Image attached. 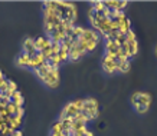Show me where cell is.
<instances>
[{"mask_svg":"<svg viewBox=\"0 0 157 136\" xmlns=\"http://www.w3.org/2000/svg\"><path fill=\"white\" fill-rule=\"evenodd\" d=\"M3 100V93H0V102Z\"/></svg>","mask_w":157,"mask_h":136,"instance_id":"obj_22","label":"cell"},{"mask_svg":"<svg viewBox=\"0 0 157 136\" xmlns=\"http://www.w3.org/2000/svg\"><path fill=\"white\" fill-rule=\"evenodd\" d=\"M120 62H123V60H117L114 57L104 55V56H102V60H101V67H102V70H104L107 75H114V73L118 72Z\"/></svg>","mask_w":157,"mask_h":136,"instance_id":"obj_7","label":"cell"},{"mask_svg":"<svg viewBox=\"0 0 157 136\" xmlns=\"http://www.w3.org/2000/svg\"><path fill=\"white\" fill-rule=\"evenodd\" d=\"M51 40H49L46 36H39V38H35L33 39V45H35V49H36V52L40 53L45 49L46 46H51Z\"/></svg>","mask_w":157,"mask_h":136,"instance_id":"obj_9","label":"cell"},{"mask_svg":"<svg viewBox=\"0 0 157 136\" xmlns=\"http://www.w3.org/2000/svg\"><path fill=\"white\" fill-rule=\"evenodd\" d=\"M16 65L20 66V67H28L29 69V65H30V56H28L26 53H20L17 59H16Z\"/></svg>","mask_w":157,"mask_h":136,"instance_id":"obj_12","label":"cell"},{"mask_svg":"<svg viewBox=\"0 0 157 136\" xmlns=\"http://www.w3.org/2000/svg\"><path fill=\"white\" fill-rule=\"evenodd\" d=\"M22 52L26 53V55L30 57H33L35 55H38L36 49H35V45H33V39L32 38H28L23 42V50H22Z\"/></svg>","mask_w":157,"mask_h":136,"instance_id":"obj_10","label":"cell"},{"mask_svg":"<svg viewBox=\"0 0 157 136\" xmlns=\"http://www.w3.org/2000/svg\"><path fill=\"white\" fill-rule=\"evenodd\" d=\"M121 49H123L124 55H125V57L128 60L133 59L138 53V42H137L134 30H130L128 33H125V39H124L123 45H121Z\"/></svg>","mask_w":157,"mask_h":136,"instance_id":"obj_3","label":"cell"},{"mask_svg":"<svg viewBox=\"0 0 157 136\" xmlns=\"http://www.w3.org/2000/svg\"><path fill=\"white\" fill-rule=\"evenodd\" d=\"M12 102H13L17 108H23V105H25V99L23 96H22V93H20L19 90L17 92H14L13 96H12Z\"/></svg>","mask_w":157,"mask_h":136,"instance_id":"obj_14","label":"cell"},{"mask_svg":"<svg viewBox=\"0 0 157 136\" xmlns=\"http://www.w3.org/2000/svg\"><path fill=\"white\" fill-rule=\"evenodd\" d=\"M72 136H94V133L86 127L84 131H76V132H72Z\"/></svg>","mask_w":157,"mask_h":136,"instance_id":"obj_17","label":"cell"},{"mask_svg":"<svg viewBox=\"0 0 157 136\" xmlns=\"http://www.w3.org/2000/svg\"><path fill=\"white\" fill-rule=\"evenodd\" d=\"M3 77H5V76H3V72L0 70V79H3Z\"/></svg>","mask_w":157,"mask_h":136,"instance_id":"obj_21","label":"cell"},{"mask_svg":"<svg viewBox=\"0 0 157 136\" xmlns=\"http://www.w3.org/2000/svg\"><path fill=\"white\" fill-rule=\"evenodd\" d=\"M154 53H156V56H157V45H156V49H154Z\"/></svg>","mask_w":157,"mask_h":136,"instance_id":"obj_23","label":"cell"},{"mask_svg":"<svg viewBox=\"0 0 157 136\" xmlns=\"http://www.w3.org/2000/svg\"><path fill=\"white\" fill-rule=\"evenodd\" d=\"M68 55H69V49H67L65 46H62L61 45V50H59V53H58V56H59V59H61L62 63L68 62Z\"/></svg>","mask_w":157,"mask_h":136,"instance_id":"obj_16","label":"cell"},{"mask_svg":"<svg viewBox=\"0 0 157 136\" xmlns=\"http://www.w3.org/2000/svg\"><path fill=\"white\" fill-rule=\"evenodd\" d=\"M49 136H62V133H51Z\"/></svg>","mask_w":157,"mask_h":136,"instance_id":"obj_20","label":"cell"},{"mask_svg":"<svg viewBox=\"0 0 157 136\" xmlns=\"http://www.w3.org/2000/svg\"><path fill=\"white\" fill-rule=\"evenodd\" d=\"M22 119L23 117H19V116H12L9 119V123H7V126L12 127L13 131H17L20 127V125H22Z\"/></svg>","mask_w":157,"mask_h":136,"instance_id":"obj_13","label":"cell"},{"mask_svg":"<svg viewBox=\"0 0 157 136\" xmlns=\"http://www.w3.org/2000/svg\"><path fill=\"white\" fill-rule=\"evenodd\" d=\"M151 95L148 92H134L130 98V102L133 105L134 110L138 113V115H146L150 109V105H151Z\"/></svg>","mask_w":157,"mask_h":136,"instance_id":"obj_2","label":"cell"},{"mask_svg":"<svg viewBox=\"0 0 157 136\" xmlns=\"http://www.w3.org/2000/svg\"><path fill=\"white\" fill-rule=\"evenodd\" d=\"M130 69H131V62H130L128 59H127V60L120 62L118 73H127V72H130Z\"/></svg>","mask_w":157,"mask_h":136,"instance_id":"obj_15","label":"cell"},{"mask_svg":"<svg viewBox=\"0 0 157 136\" xmlns=\"http://www.w3.org/2000/svg\"><path fill=\"white\" fill-rule=\"evenodd\" d=\"M32 72H33V75L36 76L46 88L56 89L58 86H59V82H61L59 69L51 66L48 62H45L40 67H38V69H35V70H32Z\"/></svg>","mask_w":157,"mask_h":136,"instance_id":"obj_1","label":"cell"},{"mask_svg":"<svg viewBox=\"0 0 157 136\" xmlns=\"http://www.w3.org/2000/svg\"><path fill=\"white\" fill-rule=\"evenodd\" d=\"M82 109H84V99H75V100H72V102H69V103L63 106V109L61 110L59 119H65V117L74 119L78 113L82 112Z\"/></svg>","mask_w":157,"mask_h":136,"instance_id":"obj_4","label":"cell"},{"mask_svg":"<svg viewBox=\"0 0 157 136\" xmlns=\"http://www.w3.org/2000/svg\"><path fill=\"white\" fill-rule=\"evenodd\" d=\"M82 112L85 113L91 120L97 119V117L100 116V105H98V100L94 98L84 99V109H82Z\"/></svg>","mask_w":157,"mask_h":136,"instance_id":"obj_6","label":"cell"},{"mask_svg":"<svg viewBox=\"0 0 157 136\" xmlns=\"http://www.w3.org/2000/svg\"><path fill=\"white\" fill-rule=\"evenodd\" d=\"M10 136H23V133H22V131H19V129H17V131H14Z\"/></svg>","mask_w":157,"mask_h":136,"instance_id":"obj_19","label":"cell"},{"mask_svg":"<svg viewBox=\"0 0 157 136\" xmlns=\"http://www.w3.org/2000/svg\"><path fill=\"white\" fill-rule=\"evenodd\" d=\"M127 5H128L127 2H117V0H107V2H104L105 9L114 10V12H124Z\"/></svg>","mask_w":157,"mask_h":136,"instance_id":"obj_8","label":"cell"},{"mask_svg":"<svg viewBox=\"0 0 157 136\" xmlns=\"http://www.w3.org/2000/svg\"><path fill=\"white\" fill-rule=\"evenodd\" d=\"M79 38H81L82 40H85L88 53L92 52V50L98 46V43H100V40H101V36L95 32V30H92L91 27H86V29L84 27V32H82V34Z\"/></svg>","mask_w":157,"mask_h":136,"instance_id":"obj_5","label":"cell"},{"mask_svg":"<svg viewBox=\"0 0 157 136\" xmlns=\"http://www.w3.org/2000/svg\"><path fill=\"white\" fill-rule=\"evenodd\" d=\"M45 62H46V60H45V57H43L40 53H38V55H35L33 57H30V65H29V69L35 70V69L40 67Z\"/></svg>","mask_w":157,"mask_h":136,"instance_id":"obj_11","label":"cell"},{"mask_svg":"<svg viewBox=\"0 0 157 136\" xmlns=\"http://www.w3.org/2000/svg\"><path fill=\"white\" fill-rule=\"evenodd\" d=\"M7 90H10V92H17V84L14 83V82H12V80H9V84H7Z\"/></svg>","mask_w":157,"mask_h":136,"instance_id":"obj_18","label":"cell"}]
</instances>
